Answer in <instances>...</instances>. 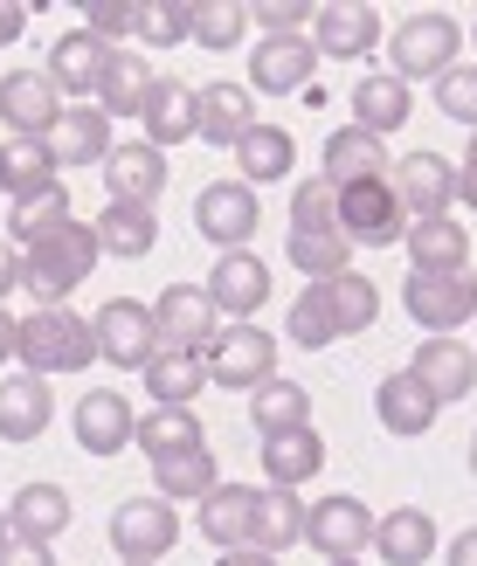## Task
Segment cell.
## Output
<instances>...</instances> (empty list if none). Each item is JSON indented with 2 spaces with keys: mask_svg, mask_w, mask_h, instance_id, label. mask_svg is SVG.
<instances>
[{
  "mask_svg": "<svg viewBox=\"0 0 477 566\" xmlns=\"http://www.w3.org/2000/svg\"><path fill=\"white\" fill-rule=\"evenodd\" d=\"M284 256H291V270H298V276L325 283V276L353 270V242H346L340 229H319V235H291V242H284Z\"/></svg>",
  "mask_w": 477,
  "mask_h": 566,
  "instance_id": "obj_44",
  "label": "cell"
},
{
  "mask_svg": "<svg viewBox=\"0 0 477 566\" xmlns=\"http://www.w3.org/2000/svg\"><path fill=\"white\" fill-rule=\"evenodd\" d=\"M215 484H221V470H215V449H208V442L174 449V457L153 463V497H166V504H187V497L201 504Z\"/></svg>",
  "mask_w": 477,
  "mask_h": 566,
  "instance_id": "obj_35",
  "label": "cell"
},
{
  "mask_svg": "<svg viewBox=\"0 0 477 566\" xmlns=\"http://www.w3.org/2000/svg\"><path fill=\"white\" fill-rule=\"evenodd\" d=\"M0 193H8V187H0Z\"/></svg>",
  "mask_w": 477,
  "mask_h": 566,
  "instance_id": "obj_64",
  "label": "cell"
},
{
  "mask_svg": "<svg viewBox=\"0 0 477 566\" xmlns=\"http://www.w3.org/2000/svg\"><path fill=\"white\" fill-rule=\"evenodd\" d=\"M146 49H180L187 42V0H138V35Z\"/></svg>",
  "mask_w": 477,
  "mask_h": 566,
  "instance_id": "obj_47",
  "label": "cell"
},
{
  "mask_svg": "<svg viewBox=\"0 0 477 566\" xmlns=\"http://www.w3.org/2000/svg\"><path fill=\"white\" fill-rule=\"evenodd\" d=\"M387 166H395V159H387V146H381V138H367L360 125H340V132L325 138V180H332V187L387 180Z\"/></svg>",
  "mask_w": 477,
  "mask_h": 566,
  "instance_id": "obj_36",
  "label": "cell"
},
{
  "mask_svg": "<svg viewBox=\"0 0 477 566\" xmlns=\"http://www.w3.org/2000/svg\"><path fill=\"white\" fill-rule=\"evenodd\" d=\"M28 28V8H14V0H0V49H8L14 35Z\"/></svg>",
  "mask_w": 477,
  "mask_h": 566,
  "instance_id": "obj_55",
  "label": "cell"
},
{
  "mask_svg": "<svg viewBox=\"0 0 477 566\" xmlns=\"http://www.w3.org/2000/svg\"><path fill=\"white\" fill-rule=\"evenodd\" d=\"M201 366H208V387L257 394V387L277 374V338H270L263 325H221V332L208 338Z\"/></svg>",
  "mask_w": 477,
  "mask_h": 566,
  "instance_id": "obj_4",
  "label": "cell"
},
{
  "mask_svg": "<svg viewBox=\"0 0 477 566\" xmlns=\"http://www.w3.org/2000/svg\"><path fill=\"white\" fill-rule=\"evenodd\" d=\"M55 111H63V97H55V83L42 70H8L0 76V125L14 138H42L55 125Z\"/></svg>",
  "mask_w": 477,
  "mask_h": 566,
  "instance_id": "obj_22",
  "label": "cell"
},
{
  "mask_svg": "<svg viewBox=\"0 0 477 566\" xmlns=\"http://www.w3.org/2000/svg\"><path fill=\"white\" fill-rule=\"evenodd\" d=\"M325 470V442L319 429H291V436H263V476L277 491H298Z\"/></svg>",
  "mask_w": 477,
  "mask_h": 566,
  "instance_id": "obj_37",
  "label": "cell"
},
{
  "mask_svg": "<svg viewBox=\"0 0 477 566\" xmlns=\"http://www.w3.org/2000/svg\"><path fill=\"white\" fill-rule=\"evenodd\" d=\"M236 166H242V187H270V180H291V166H298V138L284 132V125H249L242 138H236Z\"/></svg>",
  "mask_w": 477,
  "mask_h": 566,
  "instance_id": "obj_28",
  "label": "cell"
},
{
  "mask_svg": "<svg viewBox=\"0 0 477 566\" xmlns=\"http://www.w3.org/2000/svg\"><path fill=\"white\" fill-rule=\"evenodd\" d=\"M0 566H55V546H42V539H0Z\"/></svg>",
  "mask_w": 477,
  "mask_h": 566,
  "instance_id": "obj_52",
  "label": "cell"
},
{
  "mask_svg": "<svg viewBox=\"0 0 477 566\" xmlns=\"http://www.w3.org/2000/svg\"><path fill=\"white\" fill-rule=\"evenodd\" d=\"M374 415H381V429H387V436L415 442V436H429V429H436V415H443V408H436V394L402 366V374H387V380L374 387Z\"/></svg>",
  "mask_w": 477,
  "mask_h": 566,
  "instance_id": "obj_24",
  "label": "cell"
},
{
  "mask_svg": "<svg viewBox=\"0 0 477 566\" xmlns=\"http://www.w3.org/2000/svg\"><path fill=\"white\" fill-rule=\"evenodd\" d=\"M104 63H111V49L91 35V28H70L63 42L49 49V83H55V97H70V104H91L97 97V83H104Z\"/></svg>",
  "mask_w": 477,
  "mask_h": 566,
  "instance_id": "obj_18",
  "label": "cell"
},
{
  "mask_svg": "<svg viewBox=\"0 0 477 566\" xmlns=\"http://www.w3.org/2000/svg\"><path fill=\"white\" fill-rule=\"evenodd\" d=\"M312 49H319V63L325 55H340V63H360V55H374L381 49V8L374 0H325V8H312Z\"/></svg>",
  "mask_w": 477,
  "mask_h": 566,
  "instance_id": "obj_12",
  "label": "cell"
},
{
  "mask_svg": "<svg viewBox=\"0 0 477 566\" xmlns=\"http://www.w3.org/2000/svg\"><path fill=\"white\" fill-rule=\"evenodd\" d=\"M408 270L415 276H457L470 270V229L457 214H436V221H408Z\"/></svg>",
  "mask_w": 477,
  "mask_h": 566,
  "instance_id": "obj_23",
  "label": "cell"
},
{
  "mask_svg": "<svg viewBox=\"0 0 477 566\" xmlns=\"http://www.w3.org/2000/svg\"><path fill=\"white\" fill-rule=\"evenodd\" d=\"M215 566H277L270 553H257V546H236V553H221Z\"/></svg>",
  "mask_w": 477,
  "mask_h": 566,
  "instance_id": "obj_57",
  "label": "cell"
},
{
  "mask_svg": "<svg viewBox=\"0 0 477 566\" xmlns=\"http://www.w3.org/2000/svg\"><path fill=\"white\" fill-rule=\"evenodd\" d=\"M249 35V8L242 0H187V42H201V49H236Z\"/></svg>",
  "mask_w": 477,
  "mask_h": 566,
  "instance_id": "obj_41",
  "label": "cell"
},
{
  "mask_svg": "<svg viewBox=\"0 0 477 566\" xmlns=\"http://www.w3.org/2000/svg\"><path fill=\"white\" fill-rule=\"evenodd\" d=\"M63 221H76V214H70V187L55 180V187H35V193H21V201H14V214H8V229H14V242L28 249V242L55 235Z\"/></svg>",
  "mask_w": 477,
  "mask_h": 566,
  "instance_id": "obj_42",
  "label": "cell"
},
{
  "mask_svg": "<svg viewBox=\"0 0 477 566\" xmlns=\"http://www.w3.org/2000/svg\"><path fill=\"white\" fill-rule=\"evenodd\" d=\"M319 291H325V311H332V332H340V338L374 332V318H381V291H374V276L340 270V276H325Z\"/></svg>",
  "mask_w": 477,
  "mask_h": 566,
  "instance_id": "obj_39",
  "label": "cell"
},
{
  "mask_svg": "<svg viewBox=\"0 0 477 566\" xmlns=\"http://www.w3.org/2000/svg\"><path fill=\"white\" fill-rule=\"evenodd\" d=\"M340 235L360 242V249L402 242L408 235V214L395 201V187H387V180H353V187H340Z\"/></svg>",
  "mask_w": 477,
  "mask_h": 566,
  "instance_id": "obj_10",
  "label": "cell"
},
{
  "mask_svg": "<svg viewBox=\"0 0 477 566\" xmlns=\"http://www.w3.org/2000/svg\"><path fill=\"white\" fill-rule=\"evenodd\" d=\"M63 174H55V159H49V146L42 138H8V146H0V187L14 193H35V187H55Z\"/></svg>",
  "mask_w": 477,
  "mask_h": 566,
  "instance_id": "obj_43",
  "label": "cell"
},
{
  "mask_svg": "<svg viewBox=\"0 0 477 566\" xmlns=\"http://www.w3.org/2000/svg\"><path fill=\"white\" fill-rule=\"evenodd\" d=\"M249 421H257L263 436H291V429H312V394H304L298 380L270 374L257 394H249Z\"/></svg>",
  "mask_w": 477,
  "mask_h": 566,
  "instance_id": "obj_40",
  "label": "cell"
},
{
  "mask_svg": "<svg viewBox=\"0 0 477 566\" xmlns=\"http://www.w3.org/2000/svg\"><path fill=\"white\" fill-rule=\"evenodd\" d=\"M83 28H91L104 49H125V35H138V0H97V8L83 14Z\"/></svg>",
  "mask_w": 477,
  "mask_h": 566,
  "instance_id": "obj_50",
  "label": "cell"
},
{
  "mask_svg": "<svg viewBox=\"0 0 477 566\" xmlns=\"http://www.w3.org/2000/svg\"><path fill=\"white\" fill-rule=\"evenodd\" d=\"M91 235H97V256L138 263V256H153V242H159V214L153 208H132V201H111L91 221Z\"/></svg>",
  "mask_w": 477,
  "mask_h": 566,
  "instance_id": "obj_30",
  "label": "cell"
},
{
  "mask_svg": "<svg viewBox=\"0 0 477 566\" xmlns=\"http://www.w3.org/2000/svg\"><path fill=\"white\" fill-rule=\"evenodd\" d=\"M470 476H477V429H470Z\"/></svg>",
  "mask_w": 477,
  "mask_h": 566,
  "instance_id": "obj_59",
  "label": "cell"
},
{
  "mask_svg": "<svg viewBox=\"0 0 477 566\" xmlns=\"http://www.w3.org/2000/svg\"><path fill=\"white\" fill-rule=\"evenodd\" d=\"M0 518H8L14 539L55 546V539H63V525H70V491L63 484H21L8 504H0Z\"/></svg>",
  "mask_w": 477,
  "mask_h": 566,
  "instance_id": "obj_26",
  "label": "cell"
},
{
  "mask_svg": "<svg viewBox=\"0 0 477 566\" xmlns=\"http://www.w3.org/2000/svg\"><path fill=\"white\" fill-rule=\"evenodd\" d=\"M291 346H304V353H319V346H332V338H340V332H332V311H325V291H319V283H304V297L291 304Z\"/></svg>",
  "mask_w": 477,
  "mask_h": 566,
  "instance_id": "obj_48",
  "label": "cell"
},
{
  "mask_svg": "<svg viewBox=\"0 0 477 566\" xmlns=\"http://www.w3.org/2000/svg\"><path fill=\"white\" fill-rule=\"evenodd\" d=\"M180 539V512L166 497H125L111 512V553L138 559V566H159V553H174Z\"/></svg>",
  "mask_w": 477,
  "mask_h": 566,
  "instance_id": "obj_8",
  "label": "cell"
},
{
  "mask_svg": "<svg viewBox=\"0 0 477 566\" xmlns=\"http://www.w3.org/2000/svg\"><path fill=\"white\" fill-rule=\"evenodd\" d=\"M249 21L263 35H304L312 28V0H249Z\"/></svg>",
  "mask_w": 477,
  "mask_h": 566,
  "instance_id": "obj_51",
  "label": "cell"
},
{
  "mask_svg": "<svg viewBox=\"0 0 477 566\" xmlns=\"http://www.w3.org/2000/svg\"><path fill=\"white\" fill-rule=\"evenodd\" d=\"M387 187H395V201L408 221H436V214H450L457 208V166L443 159V153H408L387 166Z\"/></svg>",
  "mask_w": 477,
  "mask_h": 566,
  "instance_id": "obj_11",
  "label": "cell"
},
{
  "mask_svg": "<svg viewBox=\"0 0 477 566\" xmlns=\"http://www.w3.org/2000/svg\"><path fill=\"white\" fill-rule=\"evenodd\" d=\"M436 111H443L450 125L477 132V70H470V63H457V70L436 76Z\"/></svg>",
  "mask_w": 477,
  "mask_h": 566,
  "instance_id": "obj_49",
  "label": "cell"
},
{
  "mask_svg": "<svg viewBox=\"0 0 477 566\" xmlns=\"http://www.w3.org/2000/svg\"><path fill=\"white\" fill-rule=\"evenodd\" d=\"M70 429H76V449L83 457H118V449H132V429H138V415L118 387H91L76 401L70 415Z\"/></svg>",
  "mask_w": 477,
  "mask_h": 566,
  "instance_id": "obj_16",
  "label": "cell"
},
{
  "mask_svg": "<svg viewBox=\"0 0 477 566\" xmlns=\"http://www.w3.org/2000/svg\"><path fill=\"white\" fill-rule=\"evenodd\" d=\"M298 539H304V497L263 484V491H257V512H249V546L277 559V553H291Z\"/></svg>",
  "mask_w": 477,
  "mask_h": 566,
  "instance_id": "obj_32",
  "label": "cell"
},
{
  "mask_svg": "<svg viewBox=\"0 0 477 566\" xmlns=\"http://www.w3.org/2000/svg\"><path fill=\"white\" fill-rule=\"evenodd\" d=\"M138 380H146L153 408H194V394L208 387V366H201V353H174V346H159L146 366H138Z\"/></svg>",
  "mask_w": 477,
  "mask_h": 566,
  "instance_id": "obj_33",
  "label": "cell"
},
{
  "mask_svg": "<svg viewBox=\"0 0 477 566\" xmlns=\"http://www.w3.org/2000/svg\"><path fill=\"white\" fill-rule=\"evenodd\" d=\"M104 187L111 201H132V208H153L166 193V153L146 146V138H125V146L104 153Z\"/></svg>",
  "mask_w": 477,
  "mask_h": 566,
  "instance_id": "obj_19",
  "label": "cell"
},
{
  "mask_svg": "<svg viewBox=\"0 0 477 566\" xmlns=\"http://www.w3.org/2000/svg\"><path fill=\"white\" fill-rule=\"evenodd\" d=\"M0 539H8V518H0Z\"/></svg>",
  "mask_w": 477,
  "mask_h": 566,
  "instance_id": "obj_62",
  "label": "cell"
},
{
  "mask_svg": "<svg viewBox=\"0 0 477 566\" xmlns=\"http://www.w3.org/2000/svg\"><path fill=\"white\" fill-rule=\"evenodd\" d=\"M402 304H408V318L423 325L429 338H457V325L477 318V276L457 270V276H415L402 283Z\"/></svg>",
  "mask_w": 477,
  "mask_h": 566,
  "instance_id": "obj_6",
  "label": "cell"
},
{
  "mask_svg": "<svg viewBox=\"0 0 477 566\" xmlns=\"http://www.w3.org/2000/svg\"><path fill=\"white\" fill-rule=\"evenodd\" d=\"M304 546L325 553V559H360L374 546V512L360 497H319L304 512Z\"/></svg>",
  "mask_w": 477,
  "mask_h": 566,
  "instance_id": "obj_14",
  "label": "cell"
},
{
  "mask_svg": "<svg viewBox=\"0 0 477 566\" xmlns=\"http://www.w3.org/2000/svg\"><path fill=\"white\" fill-rule=\"evenodd\" d=\"M14 359V318H8V304H0V366Z\"/></svg>",
  "mask_w": 477,
  "mask_h": 566,
  "instance_id": "obj_58",
  "label": "cell"
},
{
  "mask_svg": "<svg viewBox=\"0 0 477 566\" xmlns=\"http://www.w3.org/2000/svg\"><path fill=\"white\" fill-rule=\"evenodd\" d=\"M208 304H215V318H229V325H257V311L270 304V263L257 256V249H229V256H215L208 270Z\"/></svg>",
  "mask_w": 477,
  "mask_h": 566,
  "instance_id": "obj_7",
  "label": "cell"
},
{
  "mask_svg": "<svg viewBox=\"0 0 477 566\" xmlns=\"http://www.w3.org/2000/svg\"><path fill=\"white\" fill-rule=\"evenodd\" d=\"M153 91V63L138 49H111V63H104V83H97V111L104 118H138V104H146Z\"/></svg>",
  "mask_w": 477,
  "mask_h": 566,
  "instance_id": "obj_38",
  "label": "cell"
},
{
  "mask_svg": "<svg viewBox=\"0 0 477 566\" xmlns=\"http://www.w3.org/2000/svg\"><path fill=\"white\" fill-rule=\"evenodd\" d=\"M249 125H257V97H249V83H201V91H194V138H208V146L229 153Z\"/></svg>",
  "mask_w": 477,
  "mask_h": 566,
  "instance_id": "obj_20",
  "label": "cell"
},
{
  "mask_svg": "<svg viewBox=\"0 0 477 566\" xmlns=\"http://www.w3.org/2000/svg\"><path fill=\"white\" fill-rule=\"evenodd\" d=\"M132 442L159 463V457H174V449H194V442H201V421H194V408H153V415H138Z\"/></svg>",
  "mask_w": 477,
  "mask_h": 566,
  "instance_id": "obj_45",
  "label": "cell"
},
{
  "mask_svg": "<svg viewBox=\"0 0 477 566\" xmlns=\"http://www.w3.org/2000/svg\"><path fill=\"white\" fill-rule=\"evenodd\" d=\"M387 566H423L436 553V518L423 512V504H402V512H381L374 518V546Z\"/></svg>",
  "mask_w": 477,
  "mask_h": 566,
  "instance_id": "obj_29",
  "label": "cell"
},
{
  "mask_svg": "<svg viewBox=\"0 0 477 566\" xmlns=\"http://www.w3.org/2000/svg\"><path fill=\"white\" fill-rule=\"evenodd\" d=\"M312 76H319L312 35H263L249 49V91L257 97H298V91H312Z\"/></svg>",
  "mask_w": 477,
  "mask_h": 566,
  "instance_id": "obj_13",
  "label": "cell"
},
{
  "mask_svg": "<svg viewBox=\"0 0 477 566\" xmlns=\"http://www.w3.org/2000/svg\"><path fill=\"white\" fill-rule=\"evenodd\" d=\"M408 374L436 394V408H450V401H464V394L477 387V353L464 346V338H423L415 359H408Z\"/></svg>",
  "mask_w": 477,
  "mask_h": 566,
  "instance_id": "obj_21",
  "label": "cell"
},
{
  "mask_svg": "<svg viewBox=\"0 0 477 566\" xmlns=\"http://www.w3.org/2000/svg\"><path fill=\"white\" fill-rule=\"evenodd\" d=\"M55 421V387L42 374H8L0 380V442H35Z\"/></svg>",
  "mask_w": 477,
  "mask_h": 566,
  "instance_id": "obj_25",
  "label": "cell"
},
{
  "mask_svg": "<svg viewBox=\"0 0 477 566\" xmlns=\"http://www.w3.org/2000/svg\"><path fill=\"white\" fill-rule=\"evenodd\" d=\"M457 201H464V208L477 214V132H470V159L457 166Z\"/></svg>",
  "mask_w": 477,
  "mask_h": 566,
  "instance_id": "obj_54",
  "label": "cell"
},
{
  "mask_svg": "<svg viewBox=\"0 0 477 566\" xmlns=\"http://www.w3.org/2000/svg\"><path fill=\"white\" fill-rule=\"evenodd\" d=\"M457 55H464L457 14L423 8V14H408L395 35H387V76L395 83H436L443 70H457Z\"/></svg>",
  "mask_w": 477,
  "mask_h": 566,
  "instance_id": "obj_3",
  "label": "cell"
},
{
  "mask_svg": "<svg viewBox=\"0 0 477 566\" xmlns=\"http://www.w3.org/2000/svg\"><path fill=\"white\" fill-rule=\"evenodd\" d=\"M319 229H340V187L325 174L291 187V235H319Z\"/></svg>",
  "mask_w": 477,
  "mask_h": 566,
  "instance_id": "obj_46",
  "label": "cell"
},
{
  "mask_svg": "<svg viewBox=\"0 0 477 566\" xmlns=\"http://www.w3.org/2000/svg\"><path fill=\"white\" fill-rule=\"evenodd\" d=\"M42 146L55 159V174H63V166H104V153L118 146V138H111V118L97 104H63L55 125L42 132Z\"/></svg>",
  "mask_w": 477,
  "mask_h": 566,
  "instance_id": "obj_17",
  "label": "cell"
},
{
  "mask_svg": "<svg viewBox=\"0 0 477 566\" xmlns=\"http://www.w3.org/2000/svg\"><path fill=\"white\" fill-rule=\"evenodd\" d=\"M249 512H257V491L249 484H215L194 504V532H201L215 553H236V546H249Z\"/></svg>",
  "mask_w": 477,
  "mask_h": 566,
  "instance_id": "obj_27",
  "label": "cell"
},
{
  "mask_svg": "<svg viewBox=\"0 0 477 566\" xmlns=\"http://www.w3.org/2000/svg\"><path fill=\"white\" fill-rule=\"evenodd\" d=\"M138 132H146V146H180V138H194V91L174 76H153L146 104H138Z\"/></svg>",
  "mask_w": 477,
  "mask_h": 566,
  "instance_id": "obj_31",
  "label": "cell"
},
{
  "mask_svg": "<svg viewBox=\"0 0 477 566\" xmlns=\"http://www.w3.org/2000/svg\"><path fill=\"white\" fill-rule=\"evenodd\" d=\"M153 325H159V346H174V353H208V338L221 332L208 291H194V283H166L153 297Z\"/></svg>",
  "mask_w": 477,
  "mask_h": 566,
  "instance_id": "obj_15",
  "label": "cell"
},
{
  "mask_svg": "<svg viewBox=\"0 0 477 566\" xmlns=\"http://www.w3.org/2000/svg\"><path fill=\"white\" fill-rule=\"evenodd\" d=\"M408 111H415L408 83H395L387 70H374V76H360V83H353V125L367 132V138L402 132V125H408Z\"/></svg>",
  "mask_w": 477,
  "mask_h": 566,
  "instance_id": "obj_34",
  "label": "cell"
},
{
  "mask_svg": "<svg viewBox=\"0 0 477 566\" xmlns=\"http://www.w3.org/2000/svg\"><path fill=\"white\" fill-rule=\"evenodd\" d=\"M325 566H360V559H325Z\"/></svg>",
  "mask_w": 477,
  "mask_h": 566,
  "instance_id": "obj_60",
  "label": "cell"
},
{
  "mask_svg": "<svg viewBox=\"0 0 477 566\" xmlns=\"http://www.w3.org/2000/svg\"><path fill=\"white\" fill-rule=\"evenodd\" d=\"M14 359L21 374H83L97 359V338H91V318H76L70 304H42L14 318Z\"/></svg>",
  "mask_w": 477,
  "mask_h": 566,
  "instance_id": "obj_1",
  "label": "cell"
},
{
  "mask_svg": "<svg viewBox=\"0 0 477 566\" xmlns=\"http://www.w3.org/2000/svg\"><path fill=\"white\" fill-rule=\"evenodd\" d=\"M21 291V249L14 242H0V304H8Z\"/></svg>",
  "mask_w": 477,
  "mask_h": 566,
  "instance_id": "obj_53",
  "label": "cell"
},
{
  "mask_svg": "<svg viewBox=\"0 0 477 566\" xmlns=\"http://www.w3.org/2000/svg\"><path fill=\"white\" fill-rule=\"evenodd\" d=\"M91 270H97L91 221H63L55 235H42V242L21 249V283H28V297H35V304H63Z\"/></svg>",
  "mask_w": 477,
  "mask_h": 566,
  "instance_id": "obj_2",
  "label": "cell"
},
{
  "mask_svg": "<svg viewBox=\"0 0 477 566\" xmlns=\"http://www.w3.org/2000/svg\"><path fill=\"white\" fill-rule=\"evenodd\" d=\"M118 566H138V559H118Z\"/></svg>",
  "mask_w": 477,
  "mask_h": 566,
  "instance_id": "obj_63",
  "label": "cell"
},
{
  "mask_svg": "<svg viewBox=\"0 0 477 566\" xmlns=\"http://www.w3.org/2000/svg\"><path fill=\"white\" fill-rule=\"evenodd\" d=\"M443 559H450V566H477V525H470V532H457V539H450V553H443Z\"/></svg>",
  "mask_w": 477,
  "mask_h": 566,
  "instance_id": "obj_56",
  "label": "cell"
},
{
  "mask_svg": "<svg viewBox=\"0 0 477 566\" xmlns=\"http://www.w3.org/2000/svg\"><path fill=\"white\" fill-rule=\"evenodd\" d=\"M257 221H263V201H257V187H242V180H215V187L194 193V229H201L221 256H229V249H249Z\"/></svg>",
  "mask_w": 477,
  "mask_h": 566,
  "instance_id": "obj_9",
  "label": "cell"
},
{
  "mask_svg": "<svg viewBox=\"0 0 477 566\" xmlns=\"http://www.w3.org/2000/svg\"><path fill=\"white\" fill-rule=\"evenodd\" d=\"M470 49H477V21H470Z\"/></svg>",
  "mask_w": 477,
  "mask_h": 566,
  "instance_id": "obj_61",
  "label": "cell"
},
{
  "mask_svg": "<svg viewBox=\"0 0 477 566\" xmlns=\"http://www.w3.org/2000/svg\"><path fill=\"white\" fill-rule=\"evenodd\" d=\"M91 338H97V359H111L118 374H138V366H146V359L159 353L153 304H138V297H111V304H97Z\"/></svg>",
  "mask_w": 477,
  "mask_h": 566,
  "instance_id": "obj_5",
  "label": "cell"
}]
</instances>
